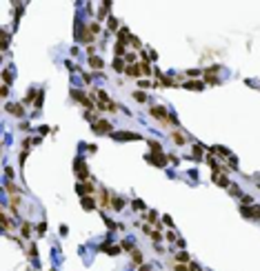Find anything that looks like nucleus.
I'll return each instance as SVG.
<instances>
[{"label": "nucleus", "mask_w": 260, "mask_h": 271, "mask_svg": "<svg viewBox=\"0 0 260 271\" xmlns=\"http://www.w3.org/2000/svg\"><path fill=\"white\" fill-rule=\"evenodd\" d=\"M111 129V125L107 122V120H100V122H96V127H94V131H98V134H103V131H109Z\"/></svg>", "instance_id": "nucleus-1"}, {"label": "nucleus", "mask_w": 260, "mask_h": 271, "mask_svg": "<svg viewBox=\"0 0 260 271\" xmlns=\"http://www.w3.org/2000/svg\"><path fill=\"white\" fill-rule=\"evenodd\" d=\"M151 114H153L156 118H160V120H165V122H167V120H169V118H167V111H165L162 107H153V109H151Z\"/></svg>", "instance_id": "nucleus-2"}, {"label": "nucleus", "mask_w": 260, "mask_h": 271, "mask_svg": "<svg viewBox=\"0 0 260 271\" xmlns=\"http://www.w3.org/2000/svg\"><path fill=\"white\" fill-rule=\"evenodd\" d=\"M76 169H78V178L80 180H87V169H85V165H82V160L76 162Z\"/></svg>", "instance_id": "nucleus-3"}, {"label": "nucleus", "mask_w": 260, "mask_h": 271, "mask_svg": "<svg viewBox=\"0 0 260 271\" xmlns=\"http://www.w3.org/2000/svg\"><path fill=\"white\" fill-rule=\"evenodd\" d=\"M213 180H216L220 187H229V180L225 178V176H213Z\"/></svg>", "instance_id": "nucleus-4"}, {"label": "nucleus", "mask_w": 260, "mask_h": 271, "mask_svg": "<svg viewBox=\"0 0 260 271\" xmlns=\"http://www.w3.org/2000/svg\"><path fill=\"white\" fill-rule=\"evenodd\" d=\"M91 67H94V69H100V67H103V60H100V58H96V56H91Z\"/></svg>", "instance_id": "nucleus-5"}, {"label": "nucleus", "mask_w": 260, "mask_h": 271, "mask_svg": "<svg viewBox=\"0 0 260 271\" xmlns=\"http://www.w3.org/2000/svg\"><path fill=\"white\" fill-rule=\"evenodd\" d=\"M7 109L11 111V114H16V116H22V109H20V105H9Z\"/></svg>", "instance_id": "nucleus-6"}, {"label": "nucleus", "mask_w": 260, "mask_h": 271, "mask_svg": "<svg viewBox=\"0 0 260 271\" xmlns=\"http://www.w3.org/2000/svg\"><path fill=\"white\" fill-rule=\"evenodd\" d=\"M125 71L129 73V76H140V67H127Z\"/></svg>", "instance_id": "nucleus-7"}, {"label": "nucleus", "mask_w": 260, "mask_h": 271, "mask_svg": "<svg viewBox=\"0 0 260 271\" xmlns=\"http://www.w3.org/2000/svg\"><path fill=\"white\" fill-rule=\"evenodd\" d=\"M116 138H120V140H122V138H125V140H129V138H131V140H136L138 136H136V134H116Z\"/></svg>", "instance_id": "nucleus-8"}, {"label": "nucleus", "mask_w": 260, "mask_h": 271, "mask_svg": "<svg viewBox=\"0 0 260 271\" xmlns=\"http://www.w3.org/2000/svg\"><path fill=\"white\" fill-rule=\"evenodd\" d=\"M82 207H85V209H94V200H91V198H85V200H82Z\"/></svg>", "instance_id": "nucleus-9"}, {"label": "nucleus", "mask_w": 260, "mask_h": 271, "mask_svg": "<svg viewBox=\"0 0 260 271\" xmlns=\"http://www.w3.org/2000/svg\"><path fill=\"white\" fill-rule=\"evenodd\" d=\"M125 53V42H118L116 45V56H122Z\"/></svg>", "instance_id": "nucleus-10"}, {"label": "nucleus", "mask_w": 260, "mask_h": 271, "mask_svg": "<svg viewBox=\"0 0 260 271\" xmlns=\"http://www.w3.org/2000/svg\"><path fill=\"white\" fill-rule=\"evenodd\" d=\"M187 89H196V91H200L202 85H200V82H187Z\"/></svg>", "instance_id": "nucleus-11"}, {"label": "nucleus", "mask_w": 260, "mask_h": 271, "mask_svg": "<svg viewBox=\"0 0 260 271\" xmlns=\"http://www.w3.org/2000/svg\"><path fill=\"white\" fill-rule=\"evenodd\" d=\"M173 140H176V145H184V138H182V134H176V131H173Z\"/></svg>", "instance_id": "nucleus-12"}, {"label": "nucleus", "mask_w": 260, "mask_h": 271, "mask_svg": "<svg viewBox=\"0 0 260 271\" xmlns=\"http://www.w3.org/2000/svg\"><path fill=\"white\" fill-rule=\"evenodd\" d=\"M122 200H120V198H114V209H122Z\"/></svg>", "instance_id": "nucleus-13"}, {"label": "nucleus", "mask_w": 260, "mask_h": 271, "mask_svg": "<svg viewBox=\"0 0 260 271\" xmlns=\"http://www.w3.org/2000/svg\"><path fill=\"white\" fill-rule=\"evenodd\" d=\"M100 202H103V207H107V204H109V196L103 193V196H100Z\"/></svg>", "instance_id": "nucleus-14"}, {"label": "nucleus", "mask_w": 260, "mask_h": 271, "mask_svg": "<svg viewBox=\"0 0 260 271\" xmlns=\"http://www.w3.org/2000/svg\"><path fill=\"white\" fill-rule=\"evenodd\" d=\"M114 69H116V71H122V62H120V58H116V62H114Z\"/></svg>", "instance_id": "nucleus-15"}, {"label": "nucleus", "mask_w": 260, "mask_h": 271, "mask_svg": "<svg viewBox=\"0 0 260 271\" xmlns=\"http://www.w3.org/2000/svg\"><path fill=\"white\" fill-rule=\"evenodd\" d=\"M134 260H136V262H138V265H140V262H142V256H140V254H138V251H134Z\"/></svg>", "instance_id": "nucleus-16"}, {"label": "nucleus", "mask_w": 260, "mask_h": 271, "mask_svg": "<svg viewBox=\"0 0 260 271\" xmlns=\"http://www.w3.org/2000/svg\"><path fill=\"white\" fill-rule=\"evenodd\" d=\"M134 98H136V100H140V102H142V100H145V93H140V91H136V93H134Z\"/></svg>", "instance_id": "nucleus-17"}, {"label": "nucleus", "mask_w": 260, "mask_h": 271, "mask_svg": "<svg viewBox=\"0 0 260 271\" xmlns=\"http://www.w3.org/2000/svg\"><path fill=\"white\" fill-rule=\"evenodd\" d=\"M129 40H131V45H134V47H140V40H138V38H134V36H131Z\"/></svg>", "instance_id": "nucleus-18"}, {"label": "nucleus", "mask_w": 260, "mask_h": 271, "mask_svg": "<svg viewBox=\"0 0 260 271\" xmlns=\"http://www.w3.org/2000/svg\"><path fill=\"white\" fill-rule=\"evenodd\" d=\"M29 231H31V227H29V225H25V227H22V233H25V236H29Z\"/></svg>", "instance_id": "nucleus-19"}, {"label": "nucleus", "mask_w": 260, "mask_h": 271, "mask_svg": "<svg viewBox=\"0 0 260 271\" xmlns=\"http://www.w3.org/2000/svg\"><path fill=\"white\" fill-rule=\"evenodd\" d=\"M176 271H187V267H182V265H178V267H176Z\"/></svg>", "instance_id": "nucleus-20"}]
</instances>
